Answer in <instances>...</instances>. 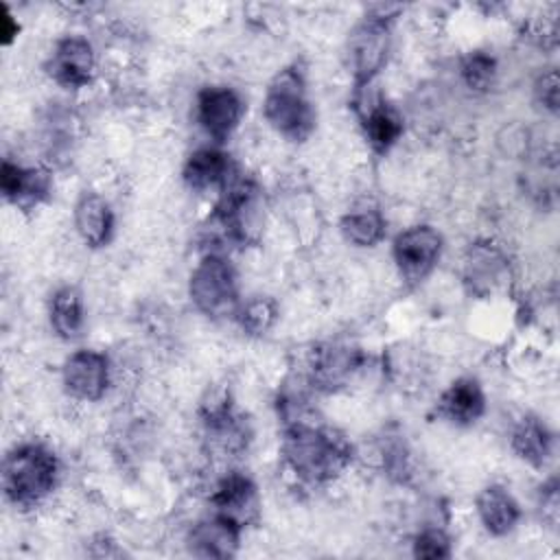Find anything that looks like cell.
Segmentation results:
<instances>
[{
  "label": "cell",
  "instance_id": "1",
  "mask_svg": "<svg viewBox=\"0 0 560 560\" xmlns=\"http://www.w3.org/2000/svg\"><path fill=\"white\" fill-rule=\"evenodd\" d=\"M280 455L295 479L308 486H322L343 472L352 459V446L335 429L293 420L284 429Z\"/></svg>",
  "mask_w": 560,
  "mask_h": 560
},
{
  "label": "cell",
  "instance_id": "2",
  "mask_svg": "<svg viewBox=\"0 0 560 560\" xmlns=\"http://www.w3.org/2000/svg\"><path fill=\"white\" fill-rule=\"evenodd\" d=\"M59 462L42 444L15 446L2 464V488L7 499L18 508H35L55 488Z\"/></svg>",
  "mask_w": 560,
  "mask_h": 560
},
{
  "label": "cell",
  "instance_id": "3",
  "mask_svg": "<svg viewBox=\"0 0 560 560\" xmlns=\"http://www.w3.org/2000/svg\"><path fill=\"white\" fill-rule=\"evenodd\" d=\"M262 116L287 140H304L315 127V112L306 96L304 72L298 66L282 68L267 85Z\"/></svg>",
  "mask_w": 560,
  "mask_h": 560
},
{
  "label": "cell",
  "instance_id": "4",
  "mask_svg": "<svg viewBox=\"0 0 560 560\" xmlns=\"http://www.w3.org/2000/svg\"><path fill=\"white\" fill-rule=\"evenodd\" d=\"M188 295L206 317L223 319L236 315L241 308L238 282L230 260L221 254H206L190 273Z\"/></svg>",
  "mask_w": 560,
  "mask_h": 560
},
{
  "label": "cell",
  "instance_id": "5",
  "mask_svg": "<svg viewBox=\"0 0 560 560\" xmlns=\"http://www.w3.org/2000/svg\"><path fill=\"white\" fill-rule=\"evenodd\" d=\"M392 50V18L387 13H370L354 24L346 42V61L357 90L372 85L387 63Z\"/></svg>",
  "mask_w": 560,
  "mask_h": 560
},
{
  "label": "cell",
  "instance_id": "6",
  "mask_svg": "<svg viewBox=\"0 0 560 560\" xmlns=\"http://www.w3.org/2000/svg\"><path fill=\"white\" fill-rule=\"evenodd\" d=\"M442 247V234L433 225L418 223L398 232L392 243V256L400 278L407 284H420L435 269Z\"/></svg>",
  "mask_w": 560,
  "mask_h": 560
},
{
  "label": "cell",
  "instance_id": "7",
  "mask_svg": "<svg viewBox=\"0 0 560 560\" xmlns=\"http://www.w3.org/2000/svg\"><path fill=\"white\" fill-rule=\"evenodd\" d=\"M245 114V103L234 88L206 85L195 101V118L203 133L217 144L225 142L238 127Z\"/></svg>",
  "mask_w": 560,
  "mask_h": 560
},
{
  "label": "cell",
  "instance_id": "8",
  "mask_svg": "<svg viewBox=\"0 0 560 560\" xmlns=\"http://www.w3.org/2000/svg\"><path fill=\"white\" fill-rule=\"evenodd\" d=\"M61 381L72 398L96 402L109 387V359L98 350H77L63 361Z\"/></svg>",
  "mask_w": 560,
  "mask_h": 560
},
{
  "label": "cell",
  "instance_id": "9",
  "mask_svg": "<svg viewBox=\"0 0 560 560\" xmlns=\"http://www.w3.org/2000/svg\"><path fill=\"white\" fill-rule=\"evenodd\" d=\"M361 350L346 341H328L313 350L308 363V383L322 392H335L352 378L361 365Z\"/></svg>",
  "mask_w": 560,
  "mask_h": 560
},
{
  "label": "cell",
  "instance_id": "10",
  "mask_svg": "<svg viewBox=\"0 0 560 560\" xmlns=\"http://www.w3.org/2000/svg\"><path fill=\"white\" fill-rule=\"evenodd\" d=\"M48 74L55 83L68 90L85 88L94 74L92 44L81 35H68L59 39L48 59Z\"/></svg>",
  "mask_w": 560,
  "mask_h": 560
},
{
  "label": "cell",
  "instance_id": "11",
  "mask_svg": "<svg viewBox=\"0 0 560 560\" xmlns=\"http://www.w3.org/2000/svg\"><path fill=\"white\" fill-rule=\"evenodd\" d=\"M214 514L230 518L238 527H245L258 518L260 499L256 483L243 472H228L210 497Z\"/></svg>",
  "mask_w": 560,
  "mask_h": 560
},
{
  "label": "cell",
  "instance_id": "12",
  "mask_svg": "<svg viewBox=\"0 0 560 560\" xmlns=\"http://www.w3.org/2000/svg\"><path fill=\"white\" fill-rule=\"evenodd\" d=\"M241 532L243 527H238L230 518L212 514L210 518L192 525L186 545L188 551L199 558H230L238 549Z\"/></svg>",
  "mask_w": 560,
  "mask_h": 560
},
{
  "label": "cell",
  "instance_id": "13",
  "mask_svg": "<svg viewBox=\"0 0 560 560\" xmlns=\"http://www.w3.org/2000/svg\"><path fill=\"white\" fill-rule=\"evenodd\" d=\"M486 411V394L477 378L462 376L453 381L438 400V416L451 424L466 427L477 422Z\"/></svg>",
  "mask_w": 560,
  "mask_h": 560
},
{
  "label": "cell",
  "instance_id": "14",
  "mask_svg": "<svg viewBox=\"0 0 560 560\" xmlns=\"http://www.w3.org/2000/svg\"><path fill=\"white\" fill-rule=\"evenodd\" d=\"M475 508L483 529L492 536L510 534L521 518L518 501L512 497V492L505 486H499V483H490L481 488L475 499Z\"/></svg>",
  "mask_w": 560,
  "mask_h": 560
},
{
  "label": "cell",
  "instance_id": "15",
  "mask_svg": "<svg viewBox=\"0 0 560 560\" xmlns=\"http://www.w3.org/2000/svg\"><path fill=\"white\" fill-rule=\"evenodd\" d=\"M0 190L7 201L20 208H31L46 199L50 192V177L46 171L24 168L4 160L0 168Z\"/></svg>",
  "mask_w": 560,
  "mask_h": 560
},
{
  "label": "cell",
  "instance_id": "16",
  "mask_svg": "<svg viewBox=\"0 0 560 560\" xmlns=\"http://www.w3.org/2000/svg\"><path fill=\"white\" fill-rule=\"evenodd\" d=\"M230 158L217 147H201L192 151L184 164V182L188 188L197 192H206L212 188H223L232 177Z\"/></svg>",
  "mask_w": 560,
  "mask_h": 560
},
{
  "label": "cell",
  "instance_id": "17",
  "mask_svg": "<svg viewBox=\"0 0 560 560\" xmlns=\"http://www.w3.org/2000/svg\"><path fill=\"white\" fill-rule=\"evenodd\" d=\"M74 228L85 245H107L114 234L112 206L96 192H83L74 206Z\"/></svg>",
  "mask_w": 560,
  "mask_h": 560
},
{
  "label": "cell",
  "instance_id": "18",
  "mask_svg": "<svg viewBox=\"0 0 560 560\" xmlns=\"http://www.w3.org/2000/svg\"><path fill=\"white\" fill-rule=\"evenodd\" d=\"M365 140L376 153H387L402 136V116L383 98H370L361 109Z\"/></svg>",
  "mask_w": 560,
  "mask_h": 560
},
{
  "label": "cell",
  "instance_id": "19",
  "mask_svg": "<svg viewBox=\"0 0 560 560\" xmlns=\"http://www.w3.org/2000/svg\"><path fill=\"white\" fill-rule=\"evenodd\" d=\"M510 444L521 462L542 468L553 453V433L540 418L525 416L512 429Z\"/></svg>",
  "mask_w": 560,
  "mask_h": 560
},
{
  "label": "cell",
  "instance_id": "20",
  "mask_svg": "<svg viewBox=\"0 0 560 560\" xmlns=\"http://www.w3.org/2000/svg\"><path fill=\"white\" fill-rule=\"evenodd\" d=\"M48 319L57 337L72 341L83 330V298L77 287H61L52 293L48 304Z\"/></svg>",
  "mask_w": 560,
  "mask_h": 560
},
{
  "label": "cell",
  "instance_id": "21",
  "mask_svg": "<svg viewBox=\"0 0 560 560\" xmlns=\"http://www.w3.org/2000/svg\"><path fill=\"white\" fill-rule=\"evenodd\" d=\"M385 217L376 208H354L341 219V234L354 247H374L385 238Z\"/></svg>",
  "mask_w": 560,
  "mask_h": 560
},
{
  "label": "cell",
  "instance_id": "22",
  "mask_svg": "<svg viewBox=\"0 0 560 560\" xmlns=\"http://www.w3.org/2000/svg\"><path fill=\"white\" fill-rule=\"evenodd\" d=\"M468 267V280L479 289V287H488L490 282H499L501 271L505 269V260L503 256L490 247V245H479L470 249V258L466 260Z\"/></svg>",
  "mask_w": 560,
  "mask_h": 560
},
{
  "label": "cell",
  "instance_id": "23",
  "mask_svg": "<svg viewBox=\"0 0 560 560\" xmlns=\"http://www.w3.org/2000/svg\"><path fill=\"white\" fill-rule=\"evenodd\" d=\"M236 317H238V324L245 332L265 335L273 326V322L278 317V308H276V302L271 298L258 295V298H252L249 302L241 304Z\"/></svg>",
  "mask_w": 560,
  "mask_h": 560
},
{
  "label": "cell",
  "instance_id": "24",
  "mask_svg": "<svg viewBox=\"0 0 560 560\" xmlns=\"http://www.w3.org/2000/svg\"><path fill=\"white\" fill-rule=\"evenodd\" d=\"M497 77V61L492 55L483 50L470 52L462 63V79L475 92H486L494 83Z\"/></svg>",
  "mask_w": 560,
  "mask_h": 560
},
{
  "label": "cell",
  "instance_id": "25",
  "mask_svg": "<svg viewBox=\"0 0 560 560\" xmlns=\"http://www.w3.org/2000/svg\"><path fill=\"white\" fill-rule=\"evenodd\" d=\"M413 556L416 558H424V560L448 558L451 556V538L442 529H438V527L422 529L413 538Z\"/></svg>",
  "mask_w": 560,
  "mask_h": 560
},
{
  "label": "cell",
  "instance_id": "26",
  "mask_svg": "<svg viewBox=\"0 0 560 560\" xmlns=\"http://www.w3.org/2000/svg\"><path fill=\"white\" fill-rule=\"evenodd\" d=\"M534 96L547 112H558V74L553 68H547L542 74H538L534 81Z\"/></svg>",
  "mask_w": 560,
  "mask_h": 560
},
{
  "label": "cell",
  "instance_id": "27",
  "mask_svg": "<svg viewBox=\"0 0 560 560\" xmlns=\"http://www.w3.org/2000/svg\"><path fill=\"white\" fill-rule=\"evenodd\" d=\"M0 35H2V44H9L15 35H18V24L13 22V15L9 13V9L2 11V20H0Z\"/></svg>",
  "mask_w": 560,
  "mask_h": 560
}]
</instances>
